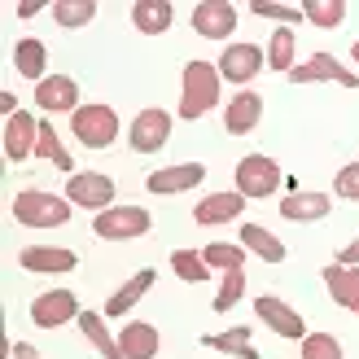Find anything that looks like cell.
Listing matches in <instances>:
<instances>
[{"label":"cell","instance_id":"obj_24","mask_svg":"<svg viewBox=\"0 0 359 359\" xmlns=\"http://www.w3.org/2000/svg\"><path fill=\"white\" fill-rule=\"evenodd\" d=\"M175 22V5L171 0H136L132 5V27L140 35H167Z\"/></svg>","mask_w":359,"mask_h":359},{"label":"cell","instance_id":"obj_23","mask_svg":"<svg viewBox=\"0 0 359 359\" xmlns=\"http://www.w3.org/2000/svg\"><path fill=\"white\" fill-rule=\"evenodd\" d=\"M79 333L88 337V346H93L101 359H123L118 351V333H110V325H105V311H79Z\"/></svg>","mask_w":359,"mask_h":359},{"label":"cell","instance_id":"obj_21","mask_svg":"<svg viewBox=\"0 0 359 359\" xmlns=\"http://www.w3.org/2000/svg\"><path fill=\"white\" fill-rule=\"evenodd\" d=\"M154 280H158V272H154V267H140V272H136L128 285H118V290H114L110 298H105V320H110V316L128 320V311H132L136 302H140V298H145V294L154 290Z\"/></svg>","mask_w":359,"mask_h":359},{"label":"cell","instance_id":"obj_4","mask_svg":"<svg viewBox=\"0 0 359 359\" xmlns=\"http://www.w3.org/2000/svg\"><path fill=\"white\" fill-rule=\"evenodd\" d=\"M232 180H237V193L245 202H263V197H272L285 184V171H280L276 158H267V154H245L237 163V171H232Z\"/></svg>","mask_w":359,"mask_h":359},{"label":"cell","instance_id":"obj_27","mask_svg":"<svg viewBox=\"0 0 359 359\" xmlns=\"http://www.w3.org/2000/svg\"><path fill=\"white\" fill-rule=\"evenodd\" d=\"M250 342H255V329H250V325H232V329H224V333H206V337H202V346L219 351V355H237V359H259V351L250 346Z\"/></svg>","mask_w":359,"mask_h":359},{"label":"cell","instance_id":"obj_36","mask_svg":"<svg viewBox=\"0 0 359 359\" xmlns=\"http://www.w3.org/2000/svg\"><path fill=\"white\" fill-rule=\"evenodd\" d=\"M298 351H302V359H346L342 355V342H337L333 333H307Z\"/></svg>","mask_w":359,"mask_h":359},{"label":"cell","instance_id":"obj_5","mask_svg":"<svg viewBox=\"0 0 359 359\" xmlns=\"http://www.w3.org/2000/svg\"><path fill=\"white\" fill-rule=\"evenodd\" d=\"M149 228H154V215L145 206H132V202L93 215V232L101 241H136V237H145Z\"/></svg>","mask_w":359,"mask_h":359},{"label":"cell","instance_id":"obj_3","mask_svg":"<svg viewBox=\"0 0 359 359\" xmlns=\"http://www.w3.org/2000/svg\"><path fill=\"white\" fill-rule=\"evenodd\" d=\"M123 132V123L114 114V105L105 101H83L75 114H70V136L79 140L83 149H110Z\"/></svg>","mask_w":359,"mask_h":359},{"label":"cell","instance_id":"obj_30","mask_svg":"<svg viewBox=\"0 0 359 359\" xmlns=\"http://www.w3.org/2000/svg\"><path fill=\"white\" fill-rule=\"evenodd\" d=\"M245 255H250V250L241 245V241H210L206 250H202V259L210 263V272H241V267H245Z\"/></svg>","mask_w":359,"mask_h":359},{"label":"cell","instance_id":"obj_42","mask_svg":"<svg viewBox=\"0 0 359 359\" xmlns=\"http://www.w3.org/2000/svg\"><path fill=\"white\" fill-rule=\"evenodd\" d=\"M351 62H355V66H359V40H355V44H351Z\"/></svg>","mask_w":359,"mask_h":359},{"label":"cell","instance_id":"obj_40","mask_svg":"<svg viewBox=\"0 0 359 359\" xmlns=\"http://www.w3.org/2000/svg\"><path fill=\"white\" fill-rule=\"evenodd\" d=\"M18 110H22V105H18V97H13V93H0V114H5V118H13Z\"/></svg>","mask_w":359,"mask_h":359},{"label":"cell","instance_id":"obj_2","mask_svg":"<svg viewBox=\"0 0 359 359\" xmlns=\"http://www.w3.org/2000/svg\"><path fill=\"white\" fill-rule=\"evenodd\" d=\"M13 219L22 228H62L70 224V215H75V206L66 202V193H48V189H22L13 197Z\"/></svg>","mask_w":359,"mask_h":359},{"label":"cell","instance_id":"obj_37","mask_svg":"<svg viewBox=\"0 0 359 359\" xmlns=\"http://www.w3.org/2000/svg\"><path fill=\"white\" fill-rule=\"evenodd\" d=\"M333 193L342 197V202H359V163L337 167V175H333Z\"/></svg>","mask_w":359,"mask_h":359},{"label":"cell","instance_id":"obj_15","mask_svg":"<svg viewBox=\"0 0 359 359\" xmlns=\"http://www.w3.org/2000/svg\"><path fill=\"white\" fill-rule=\"evenodd\" d=\"M18 263H22V272H35V276H62V272H75L79 259L66 245H22Z\"/></svg>","mask_w":359,"mask_h":359},{"label":"cell","instance_id":"obj_39","mask_svg":"<svg viewBox=\"0 0 359 359\" xmlns=\"http://www.w3.org/2000/svg\"><path fill=\"white\" fill-rule=\"evenodd\" d=\"M333 263H346V267H359V237L351 241V245H342V250H337V259Z\"/></svg>","mask_w":359,"mask_h":359},{"label":"cell","instance_id":"obj_19","mask_svg":"<svg viewBox=\"0 0 359 359\" xmlns=\"http://www.w3.org/2000/svg\"><path fill=\"white\" fill-rule=\"evenodd\" d=\"M241 210H245V197L237 189H224V193H206L202 202L193 206V219L202 228H219V224H232Z\"/></svg>","mask_w":359,"mask_h":359},{"label":"cell","instance_id":"obj_8","mask_svg":"<svg viewBox=\"0 0 359 359\" xmlns=\"http://www.w3.org/2000/svg\"><path fill=\"white\" fill-rule=\"evenodd\" d=\"M171 114L163 110V105H145L132 123H128V145L136 149V154H158L171 140Z\"/></svg>","mask_w":359,"mask_h":359},{"label":"cell","instance_id":"obj_13","mask_svg":"<svg viewBox=\"0 0 359 359\" xmlns=\"http://www.w3.org/2000/svg\"><path fill=\"white\" fill-rule=\"evenodd\" d=\"M206 180V163H175V167H158L145 175V189L158 197H175V193H189Z\"/></svg>","mask_w":359,"mask_h":359},{"label":"cell","instance_id":"obj_1","mask_svg":"<svg viewBox=\"0 0 359 359\" xmlns=\"http://www.w3.org/2000/svg\"><path fill=\"white\" fill-rule=\"evenodd\" d=\"M219 93H224L219 66L193 57V62L184 66V75H180V118H184V123L206 118L215 105H219Z\"/></svg>","mask_w":359,"mask_h":359},{"label":"cell","instance_id":"obj_31","mask_svg":"<svg viewBox=\"0 0 359 359\" xmlns=\"http://www.w3.org/2000/svg\"><path fill=\"white\" fill-rule=\"evenodd\" d=\"M35 158H44V163H53V167L66 171V175H75V163H70L66 145L57 140V128H53L48 118H40V140H35Z\"/></svg>","mask_w":359,"mask_h":359},{"label":"cell","instance_id":"obj_28","mask_svg":"<svg viewBox=\"0 0 359 359\" xmlns=\"http://www.w3.org/2000/svg\"><path fill=\"white\" fill-rule=\"evenodd\" d=\"M294 66H298V35H294V27H276L272 40H267V70L290 75Z\"/></svg>","mask_w":359,"mask_h":359},{"label":"cell","instance_id":"obj_33","mask_svg":"<svg viewBox=\"0 0 359 359\" xmlns=\"http://www.w3.org/2000/svg\"><path fill=\"white\" fill-rule=\"evenodd\" d=\"M250 13H255V18H267V22H276V27H298V22H307L302 5H280V0H250Z\"/></svg>","mask_w":359,"mask_h":359},{"label":"cell","instance_id":"obj_34","mask_svg":"<svg viewBox=\"0 0 359 359\" xmlns=\"http://www.w3.org/2000/svg\"><path fill=\"white\" fill-rule=\"evenodd\" d=\"M171 272L184 285H202V280H210V263L197 255V250H175V255H171Z\"/></svg>","mask_w":359,"mask_h":359},{"label":"cell","instance_id":"obj_20","mask_svg":"<svg viewBox=\"0 0 359 359\" xmlns=\"http://www.w3.org/2000/svg\"><path fill=\"white\" fill-rule=\"evenodd\" d=\"M118 351H123V359H154L163 351V333L149 320H128L118 329Z\"/></svg>","mask_w":359,"mask_h":359},{"label":"cell","instance_id":"obj_25","mask_svg":"<svg viewBox=\"0 0 359 359\" xmlns=\"http://www.w3.org/2000/svg\"><path fill=\"white\" fill-rule=\"evenodd\" d=\"M13 70H18L22 79H31V83L48 79V48H44V40L22 35V40H18V48H13Z\"/></svg>","mask_w":359,"mask_h":359},{"label":"cell","instance_id":"obj_32","mask_svg":"<svg viewBox=\"0 0 359 359\" xmlns=\"http://www.w3.org/2000/svg\"><path fill=\"white\" fill-rule=\"evenodd\" d=\"M302 13H307L311 27L337 31V27L346 22V0H302Z\"/></svg>","mask_w":359,"mask_h":359},{"label":"cell","instance_id":"obj_9","mask_svg":"<svg viewBox=\"0 0 359 359\" xmlns=\"http://www.w3.org/2000/svg\"><path fill=\"white\" fill-rule=\"evenodd\" d=\"M255 316L276 337H285V342H302V337H307V320H302V311H294L290 302L276 298V294H259L255 298Z\"/></svg>","mask_w":359,"mask_h":359},{"label":"cell","instance_id":"obj_29","mask_svg":"<svg viewBox=\"0 0 359 359\" xmlns=\"http://www.w3.org/2000/svg\"><path fill=\"white\" fill-rule=\"evenodd\" d=\"M48 13L62 31H79V27L97 22V0H53Z\"/></svg>","mask_w":359,"mask_h":359},{"label":"cell","instance_id":"obj_41","mask_svg":"<svg viewBox=\"0 0 359 359\" xmlns=\"http://www.w3.org/2000/svg\"><path fill=\"white\" fill-rule=\"evenodd\" d=\"M35 13H44V0H31V5H18V18H35Z\"/></svg>","mask_w":359,"mask_h":359},{"label":"cell","instance_id":"obj_26","mask_svg":"<svg viewBox=\"0 0 359 359\" xmlns=\"http://www.w3.org/2000/svg\"><path fill=\"white\" fill-rule=\"evenodd\" d=\"M250 255H259L263 263H285V255H290V250H285V241L276 237L272 228H263V224H241V237H237Z\"/></svg>","mask_w":359,"mask_h":359},{"label":"cell","instance_id":"obj_12","mask_svg":"<svg viewBox=\"0 0 359 359\" xmlns=\"http://www.w3.org/2000/svg\"><path fill=\"white\" fill-rule=\"evenodd\" d=\"M79 298L70 294V290H44L40 298H31V325L35 329H62L70 325V320H79Z\"/></svg>","mask_w":359,"mask_h":359},{"label":"cell","instance_id":"obj_22","mask_svg":"<svg viewBox=\"0 0 359 359\" xmlns=\"http://www.w3.org/2000/svg\"><path fill=\"white\" fill-rule=\"evenodd\" d=\"M320 276H325V290H329V298L337 302V307H346V311L359 316V267L329 263Z\"/></svg>","mask_w":359,"mask_h":359},{"label":"cell","instance_id":"obj_14","mask_svg":"<svg viewBox=\"0 0 359 359\" xmlns=\"http://www.w3.org/2000/svg\"><path fill=\"white\" fill-rule=\"evenodd\" d=\"M35 105H40L44 114H75L83 105L79 101V83L70 75H57V70H53L48 79L35 83Z\"/></svg>","mask_w":359,"mask_h":359},{"label":"cell","instance_id":"obj_10","mask_svg":"<svg viewBox=\"0 0 359 359\" xmlns=\"http://www.w3.org/2000/svg\"><path fill=\"white\" fill-rule=\"evenodd\" d=\"M290 83H337V88H359V75L346 70L333 53H311L290 70Z\"/></svg>","mask_w":359,"mask_h":359},{"label":"cell","instance_id":"obj_6","mask_svg":"<svg viewBox=\"0 0 359 359\" xmlns=\"http://www.w3.org/2000/svg\"><path fill=\"white\" fill-rule=\"evenodd\" d=\"M118 189H114V180L105 175V171H75V175H66V202L75 206V210H110L118 206L114 202Z\"/></svg>","mask_w":359,"mask_h":359},{"label":"cell","instance_id":"obj_7","mask_svg":"<svg viewBox=\"0 0 359 359\" xmlns=\"http://www.w3.org/2000/svg\"><path fill=\"white\" fill-rule=\"evenodd\" d=\"M219 75H224V83H237V93L241 88H250L259 75H263V66H267V53L259 48V44H245V40H232V44H224V53H219Z\"/></svg>","mask_w":359,"mask_h":359},{"label":"cell","instance_id":"obj_35","mask_svg":"<svg viewBox=\"0 0 359 359\" xmlns=\"http://www.w3.org/2000/svg\"><path fill=\"white\" fill-rule=\"evenodd\" d=\"M241 298H245V267H241V272H224V276H219V290H215V302H210V307L219 311V316H228Z\"/></svg>","mask_w":359,"mask_h":359},{"label":"cell","instance_id":"obj_11","mask_svg":"<svg viewBox=\"0 0 359 359\" xmlns=\"http://www.w3.org/2000/svg\"><path fill=\"white\" fill-rule=\"evenodd\" d=\"M189 22H193V31L202 35V40H228V35L237 31L241 13H237L232 0H197Z\"/></svg>","mask_w":359,"mask_h":359},{"label":"cell","instance_id":"obj_38","mask_svg":"<svg viewBox=\"0 0 359 359\" xmlns=\"http://www.w3.org/2000/svg\"><path fill=\"white\" fill-rule=\"evenodd\" d=\"M9 355H13V359H44V355H40V346L22 342V337H18V342H9Z\"/></svg>","mask_w":359,"mask_h":359},{"label":"cell","instance_id":"obj_18","mask_svg":"<svg viewBox=\"0 0 359 359\" xmlns=\"http://www.w3.org/2000/svg\"><path fill=\"white\" fill-rule=\"evenodd\" d=\"M35 140H40V118L31 110H18L13 118H5V158L9 163L35 158Z\"/></svg>","mask_w":359,"mask_h":359},{"label":"cell","instance_id":"obj_16","mask_svg":"<svg viewBox=\"0 0 359 359\" xmlns=\"http://www.w3.org/2000/svg\"><path fill=\"white\" fill-rule=\"evenodd\" d=\"M263 97L255 88H241V93H232V101L224 105V132L228 136H250L263 123Z\"/></svg>","mask_w":359,"mask_h":359},{"label":"cell","instance_id":"obj_17","mask_svg":"<svg viewBox=\"0 0 359 359\" xmlns=\"http://www.w3.org/2000/svg\"><path fill=\"white\" fill-rule=\"evenodd\" d=\"M329 210H333V197L316 193V189H294L280 197V219H290V224H320V219H329Z\"/></svg>","mask_w":359,"mask_h":359}]
</instances>
